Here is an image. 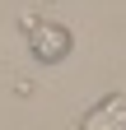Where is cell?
Listing matches in <instances>:
<instances>
[{
  "instance_id": "obj_2",
  "label": "cell",
  "mask_w": 126,
  "mask_h": 130,
  "mask_svg": "<svg viewBox=\"0 0 126 130\" xmlns=\"http://www.w3.org/2000/svg\"><path fill=\"white\" fill-rule=\"evenodd\" d=\"M75 130H126V84L112 88V93H103L98 102L80 116Z\"/></svg>"
},
{
  "instance_id": "obj_1",
  "label": "cell",
  "mask_w": 126,
  "mask_h": 130,
  "mask_svg": "<svg viewBox=\"0 0 126 130\" xmlns=\"http://www.w3.org/2000/svg\"><path fill=\"white\" fill-rule=\"evenodd\" d=\"M23 37H28V51H33L42 65H56V60H66L70 56V28L66 23H56V19H37V14H28L23 19Z\"/></svg>"
}]
</instances>
